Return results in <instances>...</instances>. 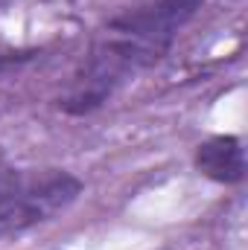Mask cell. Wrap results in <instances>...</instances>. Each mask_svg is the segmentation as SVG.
I'll list each match as a JSON object with an SVG mask.
<instances>
[{"mask_svg": "<svg viewBox=\"0 0 248 250\" xmlns=\"http://www.w3.org/2000/svg\"><path fill=\"white\" fill-rule=\"evenodd\" d=\"M204 0H137L105 18L70 73L56 108L67 117L102 111L123 87L164 62Z\"/></svg>", "mask_w": 248, "mask_h": 250, "instance_id": "cell-1", "label": "cell"}, {"mask_svg": "<svg viewBox=\"0 0 248 250\" xmlns=\"http://www.w3.org/2000/svg\"><path fill=\"white\" fill-rule=\"evenodd\" d=\"M85 192L79 175L41 166H6L0 181V239L29 233L67 212Z\"/></svg>", "mask_w": 248, "mask_h": 250, "instance_id": "cell-2", "label": "cell"}, {"mask_svg": "<svg viewBox=\"0 0 248 250\" xmlns=\"http://www.w3.org/2000/svg\"><path fill=\"white\" fill-rule=\"evenodd\" d=\"M193 166L219 187H240L248 175L246 146L237 134H213L193 148Z\"/></svg>", "mask_w": 248, "mask_h": 250, "instance_id": "cell-3", "label": "cell"}, {"mask_svg": "<svg viewBox=\"0 0 248 250\" xmlns=\"http://www.w3.org/2000/svg\"><path fill=\"white\" fill-rule=\"evenodd\" d=\"M41 56V50H32V47H18V50H9V47H0V79L9 76V73H18L21 67L32 64Z\"/></svg>", "mask_w": 248, "mask_h": 250, "instance_id": "cell-4", "label": "cell"}]
</instances>
